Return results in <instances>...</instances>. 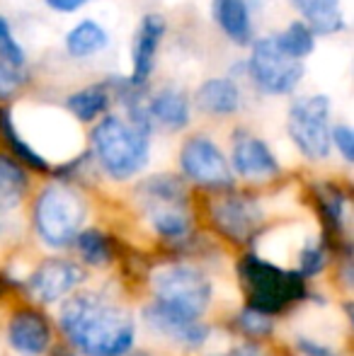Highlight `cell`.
<instances>
[{
  "label": "cell",
  "mask_w": 354,
  "mask_h": 356,
  "mask_svg": "<svg viewBox=\"0 0 354 356\" xmlns=\"http://www.w3.org/2000/svg\"><path fill=\"white\" fill-rule=\"evenodd\" d=\"M143 320L153 332L163 334L170 342L179 344L187 349H199L209 337V327L194 315L184 313V310L175 308L170 303L156 300L143 310Z\"/></svg>",
  "instance_id": "cell-10"
},
{
  "label": "cell",
  "mask_w": 354,
  "mask_h": 356,
  "mask_svg": "<svg viewBox=\"0 0 354 356\" xmlns=\"http://www.w3.org/2000/svg\"><path fill=\"white\" fill-rule=\"evenodd\" d=\"M136 202L161 238L182 240L192 228L189 197L175 175H153L136 187Z\"/></svg>",
  "instance_id": "cell-3"
},
{
  "label": "cell",
  "mask_w": 354,
  "mask_h": 356,
  "mask_svg": "<svg viewBox=\"0 0 354 356\" xmlns=\"http://www.w3.org/2000/svg\"><path fill=\"white\" fill-rule=\"evenodd\" d=\"M0 58L15 68L24 66V51L17 44L13 29H10V22L3 17V15H0Z\"/></svg>",
  "instance_id": "cell-28"
},
{
  "label": "cell",
  "mask_w": 354,
  "mask_h": 356,
  "mask_svg": "<svg viewBox=\"0 0 354 356\" xmlns=\"http://www.w3.org/2000/svg\"><path fill=\"white\" fill-rule=\"evenodd\" d=\"M112 102V88L104 85H90L78 92H73L66 99V107L78 122H95L99 114H104Z\"/></svg>",
  "instance_id": "cell-20"
},
{
  "label": "cell",
  "mask_w": 354,
  "mask_h": 356,
  "mask_svg": "<svg viewBox=\"0 0 354 356\" xmlns=\"http://www.w3.org/2000/svg\"><path fill=\"white\" fill-rule=\"evenodd\" d=\"M10 347L22 356H42L51 344V327L49 320L39 310L22 308L10 318L8 325Z\"/></svg>",
  "instance_id": "cell-14"
},
{
  "label": "cell",
  "mask_w": 354,
  "mask_h": 356,
  "mask_svg": "<svg viewBox=\"0 0 354 356\" xmlns=\"http://www.w3.org/2000/svg\"><path fill=\"white\" fill-rule=\"evenodd\" d=\"M248 75L265 95H289L303 78V61L291 58L274 44L272 37L257 39L248 58Z\"/></svg>",
  "instance_id": "cell-7"
},
{
  "label": "cell",
  "mask_w": 354,
  "mask_h": 356,
  "mask_svg": "<svg viewBox=\"0 0 354 356\" xmlns=\"http://www.w3.org/2000/svg\"><path fill=\"white\" fill-rule=\"evenodd\" d=\"M44 3L51 10H56V13H76L83 5H88L90 0H44Z\"/></svg>",
  "instance_id": "cell-33"
},
{
  "label": "cell",
  "mask_w": 354,
  "mask_h": 356,
  "mask_svg": "<svg viewBox=\"0 0 354 356\" xmlns=\"http://www.w3.org/2000/svg\"><path fill=\"white\" fill-rule=\"evenodd\" d=\"M148 136L151 134L134 127L129 119L107 114L95 124L90 134L92 153L97 158L99 168L112 179L122 182L134 175H138L148 163Z\"/></svg>",
  "instance_id": "cell-2"
},
{
  "label": "cell",
  "mask_w": 354,
  "mask_h": 356,
  "mask_svg": "<svg viewBox=\"0 0 354 356\" xmlns=\"http://www.w3.org/2000/svg\"><path fill=\"white\" fill-rule=\"evenodd\" d=\"M233 170L246 179H272L279 175V163L269 145L257 136L236 134L233 141Z\"/></svg>",
  "instance_id": "cell-15"
},
{
  "label": "cell",
  "mask_w": 354,
  "mask_h": 356,
  "mask_svg": "<svg viewBox=\"0 0 354 356\" xmlns=\"http://www.w3.org/2000/svg\"><path fill=\"white\" fill-rule=\"evenodd\" d=\"M241 282L248 291L250 308L262 313H282L306 296V282L298 272H287L257 254H248L238 264Z\"/></svg>",
  "instance_id": "cell-4"
},
{
  "label": "cell",
  "mask_w": 354,
  "mask_h": 356,
  "mask_svg": "<svg viewBox=\"0 0 354 356\" xmlns=\"http://www.w3.org/2000/svg\"><path fill=\"white\" fill-rule=\"evenodd\" d=\"M221 356H265V354H262L255 344H243V347H236V349H231V352H226Z\"/></svg>",
  "instance_id": "cell-34"
},
{
  "label": "cell",
  "mask_w": 354,
  "mask_h": 356,
  "mask_svg": "<svg viewBox=\"0 0 354 356\" xmlns=\"http://www.w3.org/2000/svg\"><path fill=\"white\" fill-rule=\"evenodd\" d=\"M301 13L303 22L313 29V34H335L345 29L340 0H289Z\"/></svg>",
  "instance_id": "cell-19"
},
{
  "label": "cell",
  "mask_w": 354,
  "mask_h": 356,
  "mask_svg": "<svg viewBox=\"0 0 354 356\" xmlns=\"http://www.w3.org/2000/svg\"><path fill=\"white\" fill-rule=\"evenodd\" d=\"M83 279V272L73 262L63 259H49L42 262L27 279V291L39 303H54L71 293Z\"/></svg>",
  "instance_id": "cell-12"
},
{
  "label": "cell",
  "mask_w": 354,
  "mask_h": 356,
  "mask_svg": "<svg viewBox=\"0 0 354 356\" xmlns=\"http://www.w3.org/2000/svg\"><path fill=\"white\" fill-rule=\"evenodd\" d=\"M0 138L8 143V148H10V153H13L15 160H19V163L27 165V168L37 170V172H47L49 170V160L44 158V155H39L32 145L19 136L10 109H0Z\"/></svg>",
  "instance_id": "cell-21"
},
{
  "label": "cell",
  "mask_w": 354,
  "mask_h": 356,
  "mask_svg": "<svg viewBox=\"0 0 354 356\" xmlns=\"http://www.w3.org/2000/svg\"><path fill=\"white\" fill-rule=\"evenodd\" d=\"M22 83H24V75L19 73V68L10 66V63H5L0 58V99L15 95Z\"/></svg>",
  "instance_id": "cell-31"
},
{
  "label": "cell",
  "mask_w": 354,
  "mask_h": 356,
  "mask_svg": "<svg viewBox=\"0 0 354 356\" xmlns=\"http://www.w3.org/2000/svg\"><path fill=\"white\" fill-rule=\"evenodd\" d=\"M211 13L214 22L221 27V32L233 44L246 47V44L252 42V22L246 0H214Z\"/></svg>",
  "instance_id": "cell-18"
},
{
  "label": "cell",
  "mask_w": 354,
  "mask_h": 356,
  "mask_svg": "<svg viewBox=\"0 0 354 356\" xmlns=\"http://www.w3.org/2000/svg\"><path fill=\"white\" fill-rule=\"evenodd\" d=\"M179 168H182L184 177L192 179L199 187L226 192L236 184L226 155L207 136H192L184 141L182 150H179Z\"/></svg>",
  "instance_id": "cell-9"
},
{
  "label": "cell",
  "mask_w": 354,
  "mask_h": 356,
  "mask_svg": "<svg viewBox=\"0 0 354 356\" xmlns=\"http://www.w3.org/2000/svg\"><path fill=\"white\" fill-rule=\"evenodd\" d=\"M298 349L306 356H337L330 347H323V344L311 342V339H306V337L298 339Z\"/></svg>",
  "instance_id": "cell-32"
},
{
  "label": "cell",
  "mask_w": 354,
  "mask_h": 356,
  "mask_svg": "<svg viewBox=\"0 0 354 356\" xmlns=\"http://www.w3.org/2000/svg\"><path fill=\"white\" fill-rule=\"evenodd\" d=\"M156 298L170 303L184 313L202 318L211 300V284L199 269L184 267V264H170V267L156 269L151 279Z\"/></svg>",
  "instance_id": "cell-8"
},
{
  "label": "cell",
  "mask_w": 354,
  "mask_h": 356,
  "mask_svg": "<svg viewBox=\"0 0 354 356\" xmlns=\"http://www.w3.org/2000/svg\"><path fill=\"white\" fill-rule=\"evenodd\" d=\"M86 223V202L68 184H49L34 202V228L49 248H68Z\"/></svg>",
  "instance_id": "cell-5"
},
{
  "label": "cell",
  "mask_w": 354,
  "mask_h": 356,
  "mask_svg": "<svg viewBox=\"0 0 354 356\" xmlns=\"http://www.w3.org/2000/svg\"><path fill=\"white\" fill-rule=\"evenodd\" d=\"M316 202H318V211H321L328 228L340 233L342 225H345V207H347L345 194L335 184H318Z\"/></svg>",
  "instance_id": "cell-26"
},
{
  "label": "cell",
  "mask_w": 354,
  "mask_h": 356,
  "mask_svg": "<svg viewBox=\"0 0 354 356\" xmlns=\"http://www.w3.org/2000/svg\"><path fill=\"white\" fill-rule=\"evenodd\" d=\"M109 37L104 32L102 24H97L95 19H83L78 22L71 32L66 34V51L73 58H88L99 54L107 47Z\"/></svg>",
  "instance_id": "cell-22"
},
{
  "label": "cell",
  "mask_w": 354,
  "mask_h": 356,
  "mask_svg": "<svg viewBox=\"0 0 354 356\" xmlns=\"http://www.w3.org/2000/svg\"><path fill=\"white\" fill-rule=\"evenodd\" d=\"M272 39H274V44L291 58H306V56H311L313 49H316V34H313V29L308 27L306 22H296V19Z\"/></svg>",
  "instance_id": "cell-24"
},
{
  "label": "cell",
  "mask_w": 354,
  "mask_h": 356,
  "mask_svg": "<svg viewBox=\"0 0 354 356\" xmlns=\"http://www.w3.org/2000/svg\"><path fill=\"white\" fill-rule=\"evenodd\" d=\"M211 220L226 238L246 243L260 228L262 211L260 204L246 194H226L211 202Z\"/></svg>",
  "instance_id": "cell-11"
},
{
  "label": "cell",
  "mask_w": 354,
  "mask_h": 356,
  "mask_svg": "<svg viewBox=\"0 0 354 356\" xmlns=\"http://www.w3.org/2000/svg\"><path fill=\"white\" fill-rule=\"evenodd\" d=\"M194 104L204 114L228 117L241 109V90L231 78H209L194 92Z\"/></svg>",
  "instance_id": "cell-16"
},
{
  "label": "cell",
  "mask_w": 354,
  "mask_h": 356,
  "mask_svg": "<svg viewBox=\"0 0 354 356\" xmlns=\"http://www.w3.org/2000/svg\"><path fill=\"white\" fill-rule=\"evenodd\" d=\"M131 356H148L146 352H136V354H131Z\"/></svg>",
  "instance_id": "cell-36"
},
{
  "label": "cell",
  "mask_w": 354,
  "mask_h": 356,
  "mask_svg": "<svg viewBox=\"0 0 354 356\" xmlns=\"http://www.w3.org/2000/svg\"><path fill=\"white\" fill-rule=\"evenodd\" d=\"M323 267H325V252H323L321 245H308V248H303L298 274H301V277H313V274L323 272Z\"/></svg>",
  "instance_id": "cell-29"
},
{
  "label": "cell",
  "mask_w": 354,
  "mask_h": 356,
  "mask_svg": "<svg viewBox=\"0 0 354 356\" xmlns=\"http://www.w3.org/2000/svg\"><path fill=\"white\" fill-rule=\"evenodd\" d=\"M27 192V175L19 160L0 153V211H10Z\"/></svg>",
  "instance_id": "cell-23"
},
{
  "label": "cell",
  "mask_w": 354,
  "mask_h": 356,
  "mask_svg": "<svg viewBox=\"0 0 354 356\" xmlns=\"http://www.w3.org/2000/svg\"><path fill=\"white\" fill-rule=\"evenodd\" d=\"M166 37V19L156 13H148L141 19L136 29V37H134L131 47V75H129V83L131 85H146L151 78L153 68H156V56L161 42Z\"/></svg>",
  "instance_id": "cell-13"
},
{
  "label": "cell",
  "mask_w": 354,
  "mask_h": 356,
  "mask_svg": "<svg viewBox=\"0 0 354 356\" xmlns=\"http://www.w3.org/2000/svg\"><path fill=\"white\" fill-rule=\"evenodd\" d=\"M61 330L86 356H127L134 344V318L97 293H78L61 310Z\"/></svg>",
  "instance_id": "cell-1"
},
{
  "label": "cell",
  "mask_w": 354,
  "mask_h": 356,
  "mask_svg": "<svg viewBox=\"0 0 354 356\" xmlns=\"http://www.w3.org/2000/svg\"><path fill=\"white\" fill-rule=\"evenodd\" d=\"M287 131L293 145L308 160H323L330 155V99L328 95L296 97L289 107Z\"/></svg>",
  "instance_id": "cell-6"
},
{
  "label": "cell",
  "mask_w": 354,
  "mask_h": 356,
  "mask_svg": "<svg viewBox=\"0 0 354 356\" xmlns=\"http://www.w3.org/2000/svg\"><path fill=\"white\" fill-rule=\"evenodd\" d=\"M238 327H241L248 337L260 339V337H265V334L272 332L274 323H272V318H269L267 313H262V310H255V308H250V305H248V308L238 315Z\"/></svg>",
  "instance_id": "cell-27"
},
{
  "label": "cell",
  "mask_w": 354,
  "mask_h": 356,
  "mask_svg": "<svg viewBox=\"0 0 354 356\" xmlns=\"http://www.w3.org/2000/svg\"><path fill=\"white\" fill-rule=\"evenodd\" d=\"M49 356H76L71 352V349H66V347H56V349H51L49 352Z\"/></svg>",
  "instance_id": "cell-35"
},
{
  "label": "cell",
  "mask_w": 354,
  "mask_h": 356,
  "mask_svg": "<svg viewBox=\"0 0 354 356\" xmlns=\"http://www.w3.org/2000/svg\"><path fill=\"white\" fill-rule=\"evenodd\" d=\"M73 243H76L78 254L83 257V262L92 264V267H107L112 262V254H114L112 243H109V238L102 230H95V228L81 230Z\"/></svg>",
  "instance_id": "cell-25"
},
{
  "label": "cell",
  "mask_w": 354,
  "mask_h": 356,
  "mask_svg": "<svg viewBox=\"0 0 354 356\" xmlns=\"http://www.w3.org/2000/svg\"><path fill=\"white\" fill-rule=\"evenodd\" d=\"M330 143H335V148L347 163H354V131L350 127L337 124L335 129H330Z\"/></svg>",
  "instance_id": "cell-30"
},
{
  "label": "cell",
  "mask_w": 354,
  "mask_h": 356,
  "mask_svg": "<svg viewBox=\"0 0 354 356\" xmlns=\"http://www.w3.org/2000/svg\"><path fill=\"white\" fill-rule=\"evenodd\" d=\"M148 114L153 124H161L168 131H179L189 124V99L182 90L166 88L148 97Z\"/></svg>",
  "instance_id": "cell-17"
}]
</instances>
